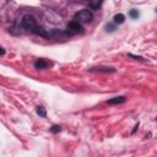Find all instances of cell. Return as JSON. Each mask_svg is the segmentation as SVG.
Segmentation results:
<instances>
[{"instance_id":"obj_4","label":"cell","mask_w":157,"mask_h":157,"mask_svg":"<svg viewBox=\"0 0 157 157\" xmlns=\"http://www.w3.org/2000/svg\"><path fill=\"white\" fill-rule=\"evenodd\" d=\"M90 72H104V74H113L115 72L114 67H108V66H97V67H91L88 69Z\"/></svg>"},{"instance_id":"obj_9","label":"cell","mask_w":157,"mask_h":157,"mask_svg":"<svg viewBox=\"0 0 157 157\" xmlns=\"http://www.w3.org/2000/svg\"><path fill=\"white\" fill-rule=\"evenodd\" d=\"M102 5V1H96V2H88V7L91 10H98Z\"/></svg>"},{"instance_id":"obj_3","label":"cell","mask_w":157,"mask_h":157,"mask_svg":"<svg viewBox=\"0 0 157 157\" xmlns=\"http://www.w3.org/2000/svg\"><path fill=\"white\" fill-rule=\"evenodd\" d=\"M82 26L78 23V22H76V21H72V22H70L69 25H67V27H66V34H69V36H74V34H77V33H80V32H82Z\"/></svg>"},{"instance_id":"obj_7","label":"cell","mask_w":157,"mask_h":157,"mask_svg":"<svg viewBox=\"0 0 157 157\" xmlns=\"http://www.w3.org/2000/svg\"><path fill=\"white\" fill-rule=\"evenodd\" d=\"M113 21H114V25H117V23L120 25V23H123L125 21V16L123 13H117V15H114Z\"/></svg>"},{"instance_id":"obj_10","label":"cell","mask_w":157,"mask_h":157,"mask_svg":"<svg viewBox=\"0 0 157 157\" xmlns=\"http://www.w3.org/2000/svg\"><path fill=\"white\" fill-rule=\"evenodd\" d=\"M129 16H130L131 18H137V17L140 16V13H139V11H137L136 9H132V10H130Z\"/></svg>"},{"instance_id":"obj_6","label":"cell","mask_w":157,"mask_h":157,"mask_svg":"<svg viewBox=\"0 0 157 157\" xmlns=\"http://www.w3.org/2000/svg\"><path fill=\"white\" fill-rule=\"evenodd\" d=\"M126 101V98L124 96H119V97H114V98H110L108 101V104H121Z\"/></svg>"},{"instance_id":"obj_11","label":"cell","mask_w":157,"mask_h":157,"mask_svg":"<svg viewBox=\"0 0 157 157\" xmlns=\"http://www.w3.org/2000/svg\"><path fill=\"white\" fill-rule=\"evenodd\" d=\"M117 28H115V25L114 23H107L105 25V31L107 32H114Z\"/></svg>"},{"instance_id":"obj_12","label":"cell","mask_w":157,"mask_h":157,"mask_svg":"<svg viewBox=\"0 0 157 157\" xmlns=\"http://www.w3.org/2000/svg\"><path fill=\"white\" fill-rule=\"evenodd\" d=\"M50 131H52L53 134H58V132L61 131V126H60V125H53V126L50 128Z\"/></svg>"},{"instance_id":"obj_5","label":"cell","mask_w":157,"mask_h":157,"mask_svg":"<svg viewBox=\"0 0 157 157\" xmlns=\"http://www.w3.org/2000/svg\"><path fill=\"white\" fill-rule=\"evenodd\" d=\"M48 65H49V63H48L47 60H44V59H38V60L34 63V67L38 69V70H43V69H45Z\"/></svg>"},{"instance_id":"obj_1","label":"cell","mask_w":157,"mask_h":157,"mask_svg":"<svg viewBox=\"0 0 157 157\" xmlns=\"http://www.w3.org/2000/svg\"><path fill=\"white\" fill-rule=\"evenodd\" d=\"M21 23H22V27H23L26 31H29V32H34V29H36L37 26H38L36 18H34L33 16H31V15H25V16L22 17Z\"/></svg>"},{"instance_id":"obj_8","label":"cell","mask_w":157,"mask_h":157,"mask_svg":"<svg viewBox=\"0 0 157 157\" xmlns=\"http://www.w3.org/2000/svg\"><path fill=\"white\" fill-rule=\"evenodd\" d=\"M36 112H37V114H38L39 117H42V118H45V117H47V110H45L44 107H37V108H36Z\"/></svg>"},{"instance_id":"obj_2","label":"cell","mask_w":157,"mask_h":157,"mask_svg":"<svg viewBox=\"0 0 157 157\" xmlns=\"http://www.w3.org/2000/svg\"><path fill=\"white\" fill-rule=\"evenodd\" d=\"M92 18H93V13H92V11L91 10H88V9H83V10H80L78 12H76L75 13V20H76V22H90V21H92Z\"/></svg>"},{"instance_id":"obj_14","label":"cell","mask_w":157,"mask_h":157,"mask_svg":"<svg viewBox=\"0 0 157 157\" xmlns=\"http://www.w3.org/2000/svg\"><path fill=\"white\" fill-rule=\"evenodd\" d=\"M5 54V49L2 47H0V55H4Z\"/></svg>"},{"instance_id":"obj_13","label":"cell","mask_w":157,"mask_h":157,"mask_svg":"<svg viewBox=\"0 0 157 157\" xmlns=\"http://www.w3.org/2000/svg\"><path fill=\"white\" fill-rule=\"evenodd\" d=\"M129 56L132 58V59H136V60H144L142 56H136V55H132V54H129Z\"/></svg>"}]
</instances>
